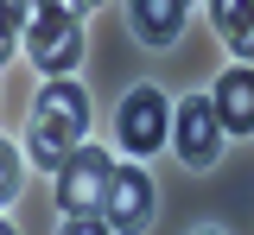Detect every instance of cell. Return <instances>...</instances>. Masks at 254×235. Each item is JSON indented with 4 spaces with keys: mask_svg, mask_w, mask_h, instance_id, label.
Segmentation results:
<instances>
[{
    "mask_svg": "<svg viewBox=\"0 0 254 235\" xmlns=\"http://www.w3.org/2000/svg\"><path fill=\"white\" fill-rule=\"evenodd\" d=\"M108 184H115V159H108L102 146H83V153L58 172V210L64 216H102Z\"/></svg>",
    "mask_w": 254,
    "mask_h": 235,
    "instance_id": "cell-4",
    "label": "cell"
},
{
    "mask_svg": "<svg viewBox=\"0 0 254 235\" xmlns=\"http://www.w3.org/2000/svg\"><path fill=\"white\" fill-rule=\"evenodd\" d=\"M70 6H76V13H89V6H102V0H70Z\"/></svg>",
    "mask_w": 254,
    "mask_h": 235,
    "instance_id": "cell-13",
    "label": "cell"
},
{
    "mask_svg": "<svg viewBox=\"0 0 254 235\" xmlns=\"http://www.w3.org/2000/svg\"><path fill=\"white\" fill-rule=\"evenodd\" d=\"M210 102H216L222 134H254V64L222 70V83L210 89Z\"/></svg>",
    "mask_w": 254,
    "mask_h": 235,
    "instance_id": "cell-7",
    "label": "cell"
},
{
    "mask_svg": "<svg viewBox=\"0 0 254 235\" xmlns=\"http://www.w3.org/2000/svg\"><path fill=\"white\" fill-rule=\"evenodd\" d=\"M115 134H121L127 153H159V146H172V102L165 89L153 83H133L115 108Z\"/></svg>",
    "mask_w": 254,
    "mask_h": 235,
    "instance_id": "cell-3",
    "label": "cell"
},
{
    "mask_svg": "<svg viewBox=\"0 0 254 235\" xmlns=\"http://www.w3.org/2000/svg\"><path fill=\"white\" fill-rule=\"evenodd\" d=\"M172 146H178V159L185 166H216L222 153V121H216V102L210 96H185L178 102V115H172Z\"/></svg>",
    "mask_w": 254,
    "mask_h": 235,
    "instance_id": "cell-5",
    "label": "cell"
},
{
    "mask_svg": "<svg viewBox=\"0 0 254 235\" xmlns=\"http://www.w3.org/2000/svg\"><path fill=\"white\" fill-rule=\"evenodd\" d=\"M203 235H216V229H203Z\"/></svg>",
    "mask_w": 254,
    "mask_h": 235,
    "instance_id": "cell-15",
    "label": "cell"
},
{
    "mask_svg": "<svg viewBox=\"0 0 254 235\" xmlns=\"http://www.w3.org/2000/svg\"><path fill=\"white\" fill-rule=\"evenodd\" d=\"M19 197V153H13V140H0V203Z\"/></svg>",
    "mask_w": 254,
    "mask_h": 235,
    "instance_id": "cell-11",
    "label": "cell"
},
{
    "mask_svg": "<svg viewBox=\"0 0 254 235\" xmlns=\"http://www.w3.org/2000/svg\"><path fill=\"white\" fill-rule=\"evenodd\" d=\"M26 58L45 76H70L83 58V13L70 0H26Z\"/></svg>",
    "mask_w": 254,
    "mask_h": 235,
    "instance_id": "cell-2",
    "label": "cell"
},
{
    "mask_svg": "<svg viewBox=\"0 0 254 235\" xmlns=\"http://www.w3.org/2000/svg\"><path fill=\"white\" fill-rule=\"evenodd\" d=\"M19 32H26V0H0V64L19 51Z\"/></svg>",
    "mask_w": 254,
    "mask_h": 235,
    "instance_id": "cell-10",
    "label": "cell"
},
{
    "mask_svg": "<svg viewBox=\"0 0 254 235\" xmlns=\"http://www.w3.org/2000/svg\"><path fill=\"white\" fill-rule=\"evenodd\" d=\"M108 229L115 235H140L153 223V178L140 166H115V184H108V203H102Z\"/></svg>",
    "mask_w": 254,
    "mask_h": 235,
    "instance_id": "cell-6",
    "label": "cell"
},
{
    "mask_svg": "<svg viewBox=\"0 0 254 235\" xmlns=\"http://www.w3.org/2000/svg\"><path fill=\"white\" fill-rule=\"evenodd\" d=\"M0 235H13V223H6V216H0Z\"/></svg>",
    "mask_w": 254,
    "mask_h": 235,
    "instance_id": "cell-14",
    "label": "cell"
},
{
    "mask_svg": "<svg viewBox=\"0 0 254 235\" xmlns=\"http://www.w3.org/2000/svg\"><path fill=\"white\" fill-rule=\"evenodd\" d=\"M248 58H254V45H248Z\"/></svg>",
    "mask_w": 254,
    "mask_h": 235,
    "instance_id": "cell-16",
    "label": "cell"
},
{
    "mask_svg": "<svg viewBox=\"0 0 254 235\" xmlns=\"http://www.w3.org/2000/svg\"><path fill=\"white\" fill-rule=\"evenodd\" d=\"M185 13H190V0H127V19H133V32L146 45L185 38Z\"/></svg>",
    "mask_w": 254,
    "mask_h": 235,
    "instance_id": "cell-8",
    "label": "cell"
},
{
    "mask_svg": "<svg viewBox=\"0 0 254 235\" xmlns=\"http://www.w3.org/2000/svg\"><path fill=\"white\" fill-rule=\"evenodd\" d=\"M58 235H115V229H108V216H64Z\"/></svg>",
    "mask_w": 254,
    "mask_h": 235,
    "instance_id": "cell-12",
    "label": "cell"
},
{
    "mask_svg": "<svg viewBox=\"0 0 254 235\" xmlns=\"http://www.w3.org/2000/svg\"><path fill=\"white\" fill-rule=\"evenodd\" d=\"M210 19H216V32L248 58V45H254V0H210Z\"/></svg>",
    "mask_w": 254,
    "mask_h": 235,
    "instance_id": "cell-9",
    "label": "cell"
},
{
    "mask_svg": "<svg viewBox=\"0 0 254 235\" xmlns=\"http://www.w3.org/2000/svg\"><path fill=\"white\" fill-rule=\"evenodd\" d=\"M89 140V96L70 83V76H51L38 89V108H32V127H26V153L32 166L64 172Z\"/></svg>",
    "mask_w": 254,
    "mask_h": 235,
    "instance_id": "cell-1",
    "label": "cell"
}]
</instances>
